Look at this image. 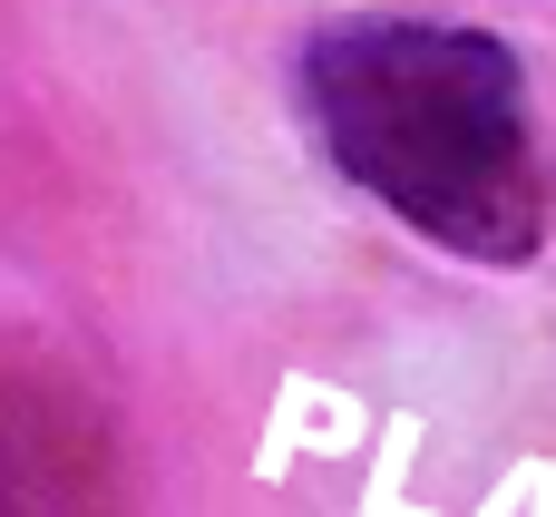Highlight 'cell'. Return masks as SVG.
<instances>
[{"instance_id": "obj_1", "label": "cell", "mask_w": 556, "mask_h": 517, "mask_svg": "<svg viewBox=\"0 0 556 517\" xmlns=\"http://www.w3.org/2000/svg\"><path fill=\"white\" fill-rule=\"evenodd\" d=\"M303 117L323 156L420 244L489 274L556 244V147L498 29L420 10L323 20L303 39Z\"/></svg>"}, {"instance_id": "obj_2", "label": "cell", "mask_w": 556, "mask_h": 517, "mask_svg": "<svg viewBox=\"0 0 556 517\" xmlns=\"http://www.w3.org/2000/svg\"><path fill=\"white\" fill-rule=\"evenodd\" d=\"M98 459L78 411H49L39 391H0V517H88Z\"/></svg>"}]
</instances>
